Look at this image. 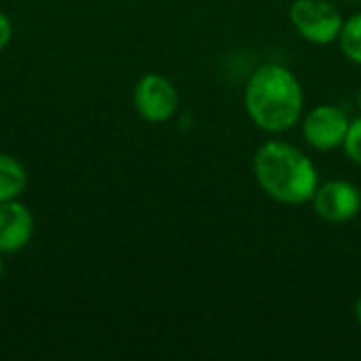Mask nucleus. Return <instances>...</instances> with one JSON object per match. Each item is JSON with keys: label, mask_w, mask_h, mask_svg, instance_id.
<instances>
[{"label": "nucleus", "mask_w": 361, "mask_h": 361, "mask_svg": "<svg viewBox=\"0 0 361 361\" xmlns=\"http://www.w3.org/2000/svg\"><path fill=\"white\" fill-rule=\"evenodd\" d=\"M243 106L258 129L267 133L290 131L300 121L305 108L302 85L290 68L264 63L250 76Z\"/></svg>", "instance_id": "nucleus-1"}, {"label": "nucleus", "mask_w": 361, "mask_h": 361, "mask_svg": "<svg viewBox=\"0 0 361 361\" xmlns=\"http://www.w3.org/2000/svg\"><path fill=\"white\" fill-rule=\"evenodd\" d=\"M254 178L267 197L281 205H305L319 186L313 161L294 144L279 140L267 142L256 150Z\"/></svg>", "instance_id": "nucleus-2"}, {"label": "nucleus", "mask_w": 361, "mask_h": 361, "mask_svg": "<svg viewBox=\"0 0 361 361\" xmlns=\"http://www.w3.org/2000/svg\"><path fill=\"white\" fill-rule=\"evenodd\" d=\"M292 27L311 44L338 42L343 30V13L332 0H294L290 4Z\"/></svg>", "instance_id": "nucleus-3"}, {"label": "nucleus", "mask_w": 361, "mask_h": 361, "mask_svg": "<svg viewBox=\"0 0 361 361\" xmlns=\"http://www.w3.org/2000/svg\"><path fill=\"white\" fill-rule=\"evenodd\" d=\"M133 106L144 121L165 123L178 112L180 95H178L176 85L167 76L148 72L135 82Z\"/></svg>", "instance_id": "nucleus-4"}, {"label": "nucleus", "mask_w": 361, "mask_h": 361, "mask_svg": "<svg viewBox=\"0 0 361 361\" xmlns=\"http://www.w3.org/2000/svg\"><path fill=\"white\" fill-rule=\"evenodd\" d=\"M349 125L351 121L345 114V110L332 104H322V106H315L305 116L302 135L311 148L319 152H328V150H336L343 146Z\"/></svg>", "instance_id": "nucleus-5"}, {"label": "nucleus", "mask_w": 361, "mask_h": 361, "mask_svg": "<svg viewBox=\"0 0 361 361\" xmlns=\"http://www.w3.org/2000/svg\"><path fill=\"white\" fill-rule=\"evenodd\" d=\"M315 214L330 224H345L357 218L361 212V190L347 180H330L317 186L313 199Z\"/></svg>", "instance_id": "nucleus-6"}, {"label": "nucleus", "mask_w": 361, "mask_h": 361, "mask_svg": "<svg viewBox=\"0 0 361 361\" xmlns=\"http://www.w3.org/2000/svg\"><path fill=\"white\" fill-rule=\"evenodd\" d=\"M34 235V216L19 201L0 203V254L21 252Z\"/></svg>", "instance_id": "nucleus-7"}, {"label": "nucleus", "mask_w": 361, "mask_h": 361, "mask_svg": "<svg viewBox=\"0 0 361 361\" xmlns=\"http://www.w3.org/2000/svg\"><path fill=\"white\" fill-rule=\"evenodd\" d=\"M27 186V171L23 163L11 154H0V203L19 199Z\"/></svg>", "instance_id": "nucleus-8"}, {"label": "nucleus", "mask_w": 361, "mask_h": 361, "mask_svg": "<svg viewBox=\"0 0 361 361\" xmlns=\"http://www.w3.org/2000/svg\"><path fill=\"white\" fill-rule=\"evenodd\" d=\"M338 44L349 61L361 66V13H355L349 19H345L338 36Z\"/></svg>", "instance_id": "nucleus-9"}, {"label": "nucleus", "mask_w": 361, "mask_h": 361, "mask_svg": "<svg viewBox=\"0 0 361 361\" xmlns=\"http://www.w3.org/2000/svg\"><path fill=\"white\" fill-rule=\"evenodd\" d=\"M343 148H345V154L351 159V163H355V165L361 167V116L355 118V121H351L347 137L343 142Z\"/></svg>", "instance_id": "nucleus-10"}, {"label": "nucleus", "mask_w": 361, "mask_h": 361, "mask_svg": "<svg viewBox=\"0 0 361 361\" xmlns=\"http://www.w3.org/2000/svg\"><path fill=\"white\" fill-rule=\"evenodd\" d=\"M11 40H13V21L8 19V15L0 11V51L6 49Z\"/></svg>", "instance_id": "nucleus-11"}, {"label": "nucleus", "mask_w": 361, "mask_h": 361, "mask_svg": "<svg viewBox=\"0 0 361 361\" xmlns=\"http://www.w3.org/2000/svg\"><path fill=\"white\" fill-rule=\"evenodd\" d=\"M353 313H355V322H357V326L361 328V296L355 300V309H353Z\"/></svg>", "instance_id": "nucleus-12"}, {"label": "nucleus", "mask_w": 361, "mask_h": 361, "mask_svg": "<svg viewBox=\"0 0 361 361\" xmlns=\"http://www.w3.org/2000/svg\"><path fill=\"white\" fill-rule=\"evenodd\" d=\"M2 273H4V264H2V256H0V279H2Z\"/></svg>", "instance_id": "nucleus-13"}, {"label": "nucleus", "mask_w": 361, "mask_h": 361, "mask_svg": "<svg viewBox=\"0 0 361 361\" xmlns=\"http://www.w3.org/2000/svg\"><path fill=\"white\" fill-rule=\"evenodd\" d=\"M357 106L361 108V87H360V91H357Z\"/></svg>", "instance_id": "nucleus-14"}, {"label": "nucleus", "mask_w": 361, "mask_h": 361, "mask_svg": "<svg viewBox=\"0 0 361 361\" xmlns=\"http://www.w3.org/2000/svg\"><path fill=\"white\" fill-rule=\"evenodd\" d=\"M332 2H336V0H332Z\"/></svg>", "instance_id": "nucleus-15"}]
</instances>
